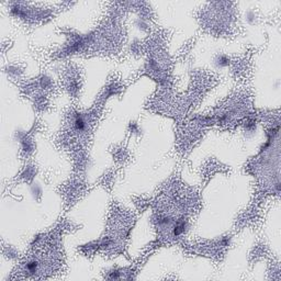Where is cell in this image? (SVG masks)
Segmentation results:
<instances>
[{"label":"cell","mask_w":281,"mask_h":281,"mask_svg":"<svg viewBox=\"0 0 281 281\" xmlns=\"http://www.w3.org/2000/svg\"><path fill=\"white\" fill-rule=\"evenodd\" d=\"M24 272L29 276H35L44 272V262L39 257H31L24 263Z\"/></svg>","instance_id":"1"},{"label":"cell","mask_w":281,"mask_h":281,"mask_svg":"<svg viewBox=\"0 0 281 281\" xmlns=\"http://www.w3.org/2000/svg\"><path fill=\"white\" fill-rule=\"evenodd\" d=\"M73 129L76 133L85 134L89 130V120L84 113H76L73 117Z\"/></svg>","instance_id":"2"},{"label":"cell","mask_w":281,"mask_h":281,"mask_svg":"<svg viewBox=\"0 0 281 281\" xmlns=\"http://www.w3.org/2000/svg\"><path fill=\"white\" fill-rule=\"evenodd\" d=\"M216 64L219 67H225V66L229 65V60L225 55H220L216 59Z\"/></svg>","instance_id":"3"}]
</instances>
